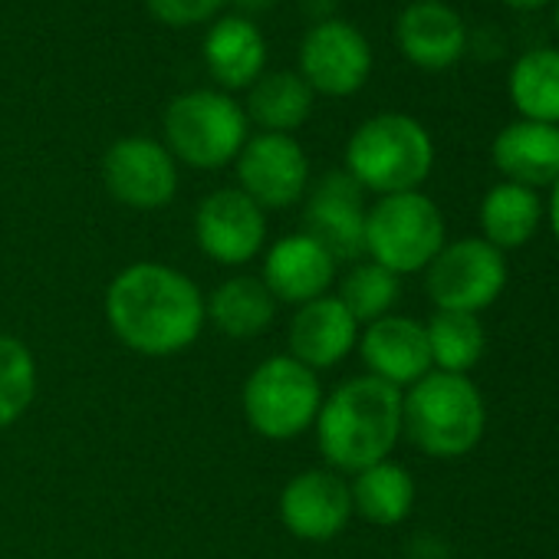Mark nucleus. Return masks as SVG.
Instances as JSON below:
<instances>
[{"instance_id":"1","label":"nucleus","mask_w":559,"mask_h":559,"mask_svg":"<svg viewBox=\"0 0 559 559\" xmlns=\"http://www.w3.org/2000/svg\"><path fill=\"white\" fill-rule=\"evenodd\" d=\"M106 320L126 349L168 359L204 333V294L188 273L142 260L116 273L106 290Z\"/></svg>"},{"instance_id":"2","label":"nucleus","mask_w":559,"mask_h":559,"mask_svg":"<svg viewBox=\"0 0 559 559\" xmlns=\"http://www.w3.org/2000/svg\"><path fill=\"white\" fill-rule=\"evenodd\" d=\"M313 431L323 461L343 477L389 461L402 438V389L353 376L323 399Z\"/></svg>"},{"instance_id":"3","label":"nucleus","mask_w":559,"mask_h":559,"mask_svg":"<svg viewBox=\"0 0 559 559\" xmlns=\"http://www.w3.org/2000/svg\"><path fill=\"white\" fill-rule=\"evenodd\" d=\"M484 428L487 405L467 376L431 369L402 392V435L428 457H464L480 444Z\"/></svg>"},{"instance_id":"4","label":"nucleus","mask_w":559,"mask_h":559,"mask_svg":"<svg viewBox=\"0 0 559 559\" xmlns=\"http://www.w3.org/2000/svg\"><path fill=\"white\" fill-rule=\"evenodd\" d=\"M435 168L431 132L408 112L369 116L346 142V175L376 198L421 191Z\"/></svg>"},{"instance_id":"5","label":"nucleus","mask_w":559,"mask_h":559,"mask_svg":"<svg viewBox=\"0 0 559 559\" xmlns=\"http://www.w3.org/2000/svg\"><path fill=\"white\" fill-rule=\"evenodd\" d=\"M162 142L178 165L217 171L240 155L243 142L250 139V122L243 106L230 93L201 86L168 103L162 116Z\"/></svg>"},{"instance_id":"6","label":"nucleus","mask_w":559,"mask_h":559,"mask_svg":"<svg viewBox=\"0 0 559 559\" xmlns=\"http://www.w3.org/2000/svg\"><path fill=\"white\" fill-rule=\"evenodd\" d=\"M326 392L320 372L294 356H270L253 366L243 382L240 408L247 425L266 441H290L317 425Z\"/></svg>"},{"instance_id":"7","label":"nucleus","mask_w":559,"mask_h":559,"mask_svg":"<svg viewBox=\"0 0 559 559\" xmlns=\"http://www.w3.org/2000/svg\"><path fill=\"white\" fill-rule=\"evenodd\" d=\"M444 243V214L425 191L385 194L366 214V253L395 276L425 273Z\"/></svg>"},{"instance_id":"8","label":"nucleus","mask_w":559,"mask_h":559,"mask_svg":"<svg viewBox=\"0 0 559 559\" xmlns=\"http://www.w3.org/2000/svg\"><path fill=\"white\" fill-rule=\"evenodd\" d=\"M507 287V257L484 237L448 240L425 266V290L435 310L480 313L500 300Z\"/></svg>"},{"instance_id":"9","label":"nucleus","mask_w":559,"mask_h":559,"mask_svg":"<svg viewBox=\"0 0 559 559\" xmlns=\"http://www.w3.org/2000/svg\"><path fill=\"white\" fill-rule=\"evenodd\" d=\"M372 44L349 21H323L310 24L300 44V76L317 96L346 99L356 96L372 76Z\"/></svg>"},{"instance_id":"10","label":"nucleus","mask_w":559,"mask_h":559,"mask_svg":"<svg viewBox=\"0 0 559 559\" xmlns=\"http://www.w3.org/2000/svg\"><path fill=\"white\" fill-rule=\"evenodd\" d=\"M103 185L122 207L158 211L178 194V162L162 139L122 135L103 155Z\"/></svg>"},{"instance_id":"11","label":"nucleus","mask_w":559,"mask_h":559,"mask_svg":"<svg viewBox=\"0 0 559 559\" xmlns=\"http://www.w3.org/2000/svg\"><path fill=\"white\" fill-rule=\"evenodd\" d=\"M237 188L263 211H284L310 191V158L294 135L257 132L234 158Z\"/></svg>"},{"instance_id":"12","label":"nucleus","mask_w":559,"mask_h":559,"mask_svg":"<svg viewBox=\"0 0 559 559\" xmlns=\"http://www.w3.org/2000/svg\"><path fill=\"white\" fill-rule=\"evenodd\" d=\"M201 253L224 266H243L266 250V211L240 188H217L194 211Z\"/></svg>"},{"instance_id":"13","label":"nucleus","mask_w":559,"mask_h":559,"mask_svg":"<svg viewBox=\"0 0 559 559\" xmlns=\"http://www.w3.org/2000/svg\"><path fill=\"white\" fill-rule=\"evenodd\" d=\"M280 523L304 543H330L353 520L349 480L333 467H307L280 490Z\"/></svg>"},{"instance_id":"14","label":"nucleus","mask_w":559,"mask_h":559,"mask_svg":"<svg viewBox=\"0 0 559 559\" xmlns=\"http://www.w3.org/2000/svg\"><path fill=\"white\" fill-rule=\"evenodd\" d=\"M366 191L346 171H326L307 191L304 230L317 237L336 260H359L366 253Z\"/></svg>"},{"instance_id":"15","label":"nucleus","mask_w":559,"mask_h":559,"mask_svg":"<svg viewBox=\"0 0 559 559\" xmlns=\"http://www.w3.org/2000/svg\"><path fill=\"white\" fill-rule=\"evenodd\" d=\"M336 266L340 260L317 237L300 230L273 240L263 250L260 280L276 304L304 307L330 294V287L336 284Z\"/></svg>"},{"instance_id":"16","label":"nucleus","mask_w":559,"mask_h":559,"mask_svg":"<svg viewBox=\"0 0 559 559\" xmlns=\"http://www.w3.org/2000/svg\"><path fill=\"white\" fill-rule=\"evenodd\" d=\"M395 44L412 67L444 73L467 53V24L448 0H412L395 21Z\"/></svg>"},{"instance_id":"17","label":"nucleus","mask_w":559,"mask_h":559,"mask_svg":"<svg viewBox=\"0 0 559 559\" xmlns=\"http://www.w3.org/2000/svg\"><path fill=\"white\" fill-rule=\"evenodd\" d=\"M356 349L369 369L366 376H376V379H382L402 392L431 372L425 323H418L412 317L389 313V317L362 326Z\"/></svg>"},{"instance_id":"18","label":"nucleus","mask_w":559,"mask_h":559,"mask_svg":"<svg viewBox=\"0 0 559 559\" xmlns=\"http://www.w3.org/2000/svg\"><path fill=\"white\" fill-rule=\"evenodd\" d=\"M359 333L362 326L353 320V313L336 300V294H326L320 300L297 307L287 330V356H294L313 372H323L356 353Z\"/></svg>"},{"instance_id":"19","label":"nucleus","mask_w":559,"mask_h":559,"mask_svg":"<svg viewBox=\"0 0 559 559\" xmlns=\"http://www.w3.org/2000/svg\"><path fill=\"white\" fill-rule=\"evenodd\" d=\"M201 57L214 80V90L240 93L266 73V37L257 21L224 14L207 24Z\"/></svg>"},{"instance_id":"20","label":"nucleus","mask_w":559,"mask_h":559,"mask_svg":"<svg viewBox=\"0 0 559 559\" xmlns=\"http://www.w3.org/2000/svg\"><path fill=\"white\" fill-rule=\"evenodd\" d=\"M490 162L503 181L523 188H552L559 181V126L513 119L493 135Z\"/></svg>"},{"instance_id":"21","label":"nucleus","mask_w":559,"mask_h":559,"mask_svg":"<svg viewBox=\"0 0 559 559\" xmlns=\"http://www.w3.org/2000/svg\"><path fill=\"white\" fill-rule=\"evenodd\" d=\"M276 300L260 276H227L204 297V320L227 340H257L276 320Z\"/></svg>"},{"instance_id":"22","label":"nucleus","mask_w":559,"mask_h":559,"mask_svg":"<svg viewBox=\"0 0 559 559\" xmlns=\"http://www.w3.org/2000/svg\"><path fill=\"white\" fill-rule=\"evenodd\" d=\"M317 93L297 70H266L247 90V122L260 126V132L294 135L313 112Z\"/></svg>"},{"instance_id":"23","label":"nucleus","mask_w":559,"mask_h":559,"mask_svg":"<svg viewBox=\"0 0 559 559\" xmlns=\"http://www.w3.org/2000/svg\"><path fill=\"white\" fill-rule=\"evenodd\" d=\"M477 221H480V237L500 253L526 247L543 224V198L533 188L497 181L480 198Z\"/></svg>"},{"instance_id":"24","label":"nucleus","mask_w":559,"mask_h":559,"mask_svg":"<svg viewBox=\"0 0 559 559\" xmlns=\"http://www.w3.org/2000/svg\"><path fill=\"white\" fill-rule=\"evenodd\" d=\"M507 96L520 119L559 126V47L523 50L507 73Z\"/></svg>"},{"instance_id":"25","label":"nucleus","mask_w":559,"mask_h":559,"mask_svg":"<svg viewBox=\"0 0 559 559\" xmlns=\"http://www.w3.org/2000/svg\"><path fill=\"white\" fill-rule=\"evenodd\" d=\"M349 493H353V513H359L376 526H399L408 520L415 507V480L408 467L395 464L392 457L353 474Z\"/></svg>"},{"instance_id":"26","label":"nucleus","mask_w":559,"mask_h":559,"mask_svg":"<svg viewBox=\"0 0 559 559\" xmlns=\"http://www.w3.org/2000/svg\"><path fill=\"white\" fill-rule=\"evenodd\" d=\"M425 336H428L431 369L438 372L467 376L484 359L487 349V330L474 313L435 310V317L425 323Z\"/></svg>"},{"instance_id":"27","label":"nucleus","mask_w":559,"mask_h":559,"mask_svg":"<svg viewBox=\"0 0 559 559\" xmlns=\"http://www.w3.org/2000/svg\"><path fill=\"white\" fill-rule=\"evenodd\" d=\"M399 297H402V276L389 273L385 266L372 260H356L340 280V290H336V300L353 313L359 326H369L389 317Z\"/></svg>"},{"instance_id":"28","label":"nucleus","mask_w":559,"mask_h":559,"mask_svg":"<svg viewBox=\"0 0 559 559\" xmlns=\"http://www.w3.org/2000/svg\"><path fill=\"white\" fill-rule=\"evenodd\" d=\"M37 399V359L17 336L0 333V431L17 425Z\"/></svg>"},{"instance_id":"29","label":"nucleus","mask_w":559,"mask_h":559,"mask_svg":"<svg viewBox=\"0 0 559 559\" xmlns=\"http://www.w3.org/2000/svg\"><path fill=\"white\" fill-rule=\"evenodd\" d=\"M227 0H145L148 14L165 27H201L211 24Z\"/></svg>"},{"instance_id":"30","label":"nucleus","mask_w":559,"mask_h":559,"mask_svg":"<svg viewBox=\"0 0 559 559\" xmlns=\"http://www.w3.org/2000/svg\"><path fill=\"white\" fill-rule=\"evenodd\" d=\"M340 4L343 0H300V11L310 17V24H323L340 14Z\"/></svg>"},{"instance_id":"31","label":"nucleus","mask_w":559,"mask_h":559,"mask_svg":"<svg viewBox=\"0 0 559 559\" xmlns=\"http://www.w3.org/2000/svg\"><path fill=\"white\" fill-rule=\"evenodd\" d=\"M227 4L234 8V14H240V17H257V14H266V11H273L276 8V0H227Z\"/></svg>"},{"instance_id":"32","label":"nucleus","mask_w":559,"mask_h":559,"mask_svg":"<svg viewBox=\"0 0 559 559\" xmlns=\"http://www.w3.org/2000/svg\"><path fill=\"white\" fill-rule=\"evenodd\" d=\"M546 214H549L552 237H556V243H559V181L549 188V204H546Z\"/></svg>"},{"instance_id":"33","label":"nucleus","mask_w":559,"mask_h":559,"mask_svg":"<svg viewBox=\"0 0 559 559\" xmlns=\"http://www.w3.org/2000/svg\"><path fill=\"white\" fill-rule=\"evenodd\" d=\"M503 8H510V11H523V14H530V11H543V8H549L552 0H500Z\"/></svg>"},{"instance_id":"34","label":"nucleus","mask_w":559,"mask_h":559,"mask_svg":"<svg viewBox=\"0 0 559 559\" xmlns=\"http://www.w3.org/2000/svg\"><path fill=\"white\" fill-rule=\"evenodd\" d=\"M552 27H556V37H559V0H552Z\"/></svg>"}]
</instances>
